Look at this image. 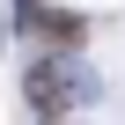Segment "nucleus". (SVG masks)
Returning <instances> with one entry per match:
<instances>
[{"instance_id":"obj_1","label":"nucleus","mask_w":125,"mask_h":125,"mask_svg":"<svg viewBox=\"0 0 125 125\" xmlns=\"http://www.w3.org/2000/svg\"><path fill=\"white\" fill-rule=\"evenodd\" d=\"M22 96H30L44 118H59V110H66V66H52V59L30 66V74H22Z\"/></svg>"},{"instance_id":"obj_2","label":"nucleus","mask_w":125,"mask_h":125,"mask_svg":"<svg viewBox=\"0 0 125 125\" xmlns=\"http://www.w3.org/2000/svg\"><path fill=\"white\" fill-rule=\"evenodd\" d=\"M37 30H44V37H52L59 52H74V44L88 37V22H81V15H66V8H52V15H37Z\"/></svg>"}]
</instances>
